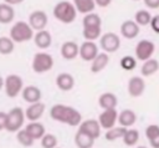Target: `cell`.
<instances>
[{"label":"cell","instance_id":"3957f363","mask_svg":"<svg viewBox=\"0 0 159 148\" xmlns=\"http://www.w3.org/2000/svg\"><path fill=\"white\" fill-rule=\"evenodd\" d=\"M35 31L30 27V25L26 21H16L11 29H10V35L9 37L15 42V44H22L32 40Z\"/></svg>","mask_w":159,"mask_h":148},{"label":"cell","instance_id":"1f68e13d","mask_svg":"<svg viewBox=\"0 0 159 148\" xmlns=\"http://www.w3.org/2000/svg\"><path fill=\"white\" fill-rule=\"evenodd\" d=\"M125 131H127V128H124V127L114 126L113 128H109V129L106 131L104 137H106V139H107L108 142H114V141L122 138V137L124 136Z\"/></svg>","mask_w":159,"mask_h":148},{"label":"cell","instance_id":"e0dca14e","mask_svg":"<svg viewBox=\"0 0 159 148\" xmlns=\"http://www.w3.org/2000/svg\"><path fill=\"white\" fill-rule=\"evenodd\" d=\"M78 51H80V45L75 41H65L60 49L62 58L68 60V61L76 58L78 56Z\"/></svg>","mask_w":159,"mask_h":148},{"label":"cell","instance_id":"7bdbcfd3","mask_svg":"<svg viewBox=\"0 0 159 148\" xmlns=\"http://www.w3.org/2000/svg\"><path fill=\"white\" fill-rule=\"evenodd\" d=\"M4 88V77L0 75V90Z\"/></svg>","mask_w":159,"mask_h":148},{"label":"cell","instance_id":"2e32d148","mask_svg":"<svg viewBox=\"0 0 159 148\" xmlns=\"http://www.w3.org/2000/svg\"><path fill=\"white\" fill-rule=\"evenodd\" d=\"M119 30H120V35L124 39H127V40L135 39L139 35V31H140L139 26L135 24L134 20H125V21H123L120 27H119Z\"/></svg>","mask_w":159,"mask_h":148},{"label":"cell","instance_id":"d590c367","mask_svg":"<svg viewBox=\"0 0 159 148\" xmlns=\"http://www.w3.org/2000/svg\"><path fill=\"white\" fill-rule=\"evenodd\" d=\"M119 66L124 71H133L137 67V58L134 56H132V55L123 56L120 58V61H119Z\"/></svg>","mask_w":159,"mask_h":148},{"label":"cell","instance_id":"5b68a950","mask_svg":"<svg viewBox=\"0 0 159 148\" xmlns=\"http://www.w3.org/2000/svg\"><path fill=\"white\" fill-rule=\"evenodd\" d=\"M31 67H32V71L37 75L46 73L51 71L53 67V57L48 52H45V51L36 52L34 55Z\"/></svg>","mask_w":159,"mask_h":148},{"label":"cell","instance_id":"4316f807","mask_svg":"<svg viewBox=\"0 0 159 148\" xmlns=\"http://www.w3.org/2000/svg\"><path fill=\"white\" fill-rule=\"evenodd\" d=\"M75 144L77 148H92L94 144V139L88 134L83 133L82 131L77 129L75 134Z\"/></svg>","mask_w":159,"mask_h":148},{"label":"cell","instance_id":"60d3db41","mask_svg":"<svg viewBox=\"0 0 159 148\" xmlns=\"http://www.w3.org/2000/svg\"><path fill=\"white\" fill-rule=\"evenodd\" d=\"M111 2H112V0H94V4L99 7H107L111 5Z\"/></svg>","mask_w":159,"mask_h":148},{"label":"cell","instance_id":"8992f818","mask_svg":"<svg viewBox=\"0 0 159 148\" xmlns=\"http://www.w3.org/2000/svg\"><path fill=\"white\" fill-rule=\"evenodd\" d=\"M24 88V80L16 73H10L4 78V91L9 98H16Z\"/></svg>","mask_w":159,"mask_h":148},{"label":"cell","instance_id":"30bf717a","mask_svg":"<svg viewBox=\"0 0 159 148\" xmlns=\"http://www.w3.org/2000/svg\"><path fill=\"white\" fill-rule=\"evenodd\" d=\"M101 128H104L106 131L109 128H113L116 126V123L118 122V112L116 108H111V109H103L98 118H97Z\"/></svg>","mask_w":159,"mask_h":148},{"label":"cell","instance_id":"ee69618b","mask_svg":"<svg viewBox=\"0 0 159 148\" xmlns=\"http://www.w3.org/2000/svg\"><path fill=\"white\" fill-rule=\"evenodd\" d=\"M137 148H147V147H144V146H139V147H137Z\"/></svg>","mask_w":159,"mask_h":148},{"label":"cell","instance_id":"e575fe53","mask_svg":"<svg viewBox=\"0 0 159 148\" xmlns=\"http://www.w3.org/2000/svg\"><path fill=\"white\" fill-rule=\"evenodd\" d=\"M16 141L22 146V147H31L34 144V139L31 138V136L25 131V128H21L20 131L16 132Z\"/></svg>","mask_w":159,"mask_h":148},{"label":"cell","instance_id":"277c9868","mask_svg":"<svg viewBox=\"0 0 159 148\" xmlns=\"http://www.w3.org/2000/svg\"><path fill=\"white\" fill-rule=\"evenodd\" d=\"M25 112L21 107H14L6 113V126L5 129L10 133H16L24 128L25 123Z\"/></svg>","mask_w":159,"mask_h":148},{"label":"cell","instance_id":"d4e9b609","mask_svg":"<svg viewBox=\"0 0 159 148\" xmlns=\"http://www.w3.org/2000/svg\"><path fill=\"white\" fill-rule=\"evenodd\" d=\"M15 19V9L11 5H7L5 2L0 4V24H10Z\"/></svg>","mask_w":159,"mask_h":148},{"label":"cell","instance_id":"d6a6232c","mask_svg":"<svg viewBox=\"0 0 159 148\" xmlns=\"http://www.w3.org/2000/svg\"><path fill=\"white\" fill-rule=\"evenodd\" d=\"M15 50V42L9 36H0V55H10Z\"/></svg>","mask_w":159,"mask_h":148},{"label":"cell","instance_id":"ab89813d","mask_svg":"<svg viewBox=\"0 0 159 148\" xmlns=\"http://www.w3.org/2000/svg\"><path fill=\"white\" fill-rule=\"evenodd\" d=\"M6 126V112L0 111V131L5 129Z\"/></svg>","mask_w":159,"mask_h":148},{"label":"cell","instance_id":"f1b7e54d","mask_svg":"<svg viewBox=\"0 0 159 148\" xmlns=\"http://www.w3.org/2000/svg\"><path fill=\"white\" fill-rule=\"evenodd\" d=\"M82 26L83 27H102V19L96 12L86 14L82 19Z\"/></svg>","mask_w":159,"mask_h":148},{"label":"cell","instance_id":"6da1fadb","mask_svg":"<svg viewBox=\"0 0 159 148\" xmlns=\"http://www.w3.org/2000/svg\"><path fill=\"white\" fill-rule=\"evenodd\" d=\"M50 117L56 122H60L62 124H67L71 127H78L83 121L82 114L78 109L63 103L53 104L50 108Z\"/></svg>","mask_w":159,"mask_h":148},{"label":"cell","instance_id":"b9f144b4","mask_svg":"<svg viewBox=\"0 0 159 148\" xmlns=\"http://www.w3.org/2000/svg\"><path fill=\"white\" fill-rule=\"evenodd\" d=\"M25 0H4L2 2L7 4V5H11V6H15V5H20L21 2H24Z\"/></svg>","mask_w":159,"mask_h":148},{"label":"cell","instance_id":"ac0fdd59","mask_svg":"<svg viewBox=\"0 0 159 148\" xmlns=\"http://www.w3.org/2000/svg\"><path fill=\"white\" fill-rule=\"evenodd\" d=\"M34 44L36 45V47L41 49V50H45V49H48L52 44V36L50 34V31H47L46 29L45 30H40V31H36L34 34Z\"/></svg>","mask_w":159,"mask_h":148},{"label":"cell","instance_id":"bcb514c9","mask_svg":"<svg viewBox=\"0 0 159 148\" xmlns=\"http://www.w3.org/2000/svg\"><path fill=\"white\" fill-rule=\"evenodd\" d=\"M56 148H60V147H56Z\"/></svg>","mask_w":159,"mask_h":148},{"label":"cell","instance_id":"d6986e66","mask_svg":"<svg viewBox=\"0 0 159 148\" xmlns=\"http://www.w3.org/2000/svg\"><path fill=\"white\" fill-rule=\"evenodd\" d=\"M56 86L61 91L68 92L75 87V77L68 72H61L56 77Z\"/></svg>","mask_w":159,"mask_h":148},{"label":"cell","instance_id":"4dcf8cb0","mask_svg":"<svg viewBox=\"0 0 159 148\" xmlns=\"http://www.w3.org/2000/svg\"><path fill=\"white\" fill-rule=\"evenodd\" d=\"M152 14L149 12V10H145V9H142V10H138L134 15V21L135 24L140 27V26H147L150 24V20H152Z\"/></svg>","mask_w":159,"mask_h":148},{"label":"cell","instance_id":"8fae6325","mask_svg":"<svg viewBox=\"0 0 159 148\" xmlns=\"http://www.w3.org/2000/svg\"><path fill=\"white\" fill-rule=\"evenodd\" d=\"M128 95L133 98L140 97L145 91V81L142 76H132L127 85Z\"/></svg>","mask_w":159,"mask_h":148},{"label":"cell","instance_id":"9a60e30c","mask_svg":"<svg viewBox=\"0 0 159 148\" xmlns=\"http://www.w3.org/2000/svg\"><path fill=\"white\" fill-rule=\"evenodd\" d=\"M21 96H22V99L25 102L31 104V103H36V102L41 101L42 92L37 86L29 85V86H24V88L21 91Z\"/></svg>","mask_w":159,"mask_h":148},{"label":"cell","instance_id":"44dd1931","mask_svg":"<svg viewBox=\"0 0 159 148\" xmlns=\"http://www.w3.org/2000/svg\"><path fill=\"white\" fill-rule=\"evenodd\" d=\"M135 122H137V114L134 111L125 108L118 113V123L120 127L130 128L132 126L135 124Z\"/></svg>","mask_w":159,"mask_h":148},{"label":"cell","instance_id":"7402d4cb","mask_svg":"<svg viewBox=\"0 0 159 148\" xmlns=\"http://www.w3.org/2000/svg\"><path fill=\"white\" fill-rule=\"evenodd\" d=\"M25 131L31 136V138L34 141H37V139H41L43 137V134L46 133V129H45V126L40 122V121H36V122H29L25 127Z\"/></svg>","mask_w":159,"mask_h":148},{"label":"cell","instance_id":"cb8c5ba5","mask_svg":"<svg viewBox=\"0 0 159 148\" xmlns=\"http://www.w3.org/2000/svg\"><path fill=\"white\" fill-rule=\"evenodd\" d=\"M159 71V61L157 58H149L147 61L143 62L142 67H140V75L142 77H149L153 76L154 73H157Z\"/></svg>","mask_w":159,"mask_h":148},{"label":"cell","instance_id":"603a6c76","mask_svg":"<svg viewBox=\"0 0 159 148\" xmlns=\"http://www.w3.org/2000/svg\"><path fill=\"white\" fill-rule=\"evenodd\" d=\"M98 104L102 109L116 108L118 104V98L113 92H103L98 97Z\"/></svg>","mask_w":159,"mask_h":148},{"label":"cell","instance_id":"7a4b0ae2","mask_svg":"<svg viewBox=\"0 0 159 148\" xmlns=\"http://www.w3.org/2000/svg\"><path fill=\"white\" fill-rule=\"evenodd\" d=\"M52 14L56 20H58L60 22L66 24V25L72 24L77 17V10H76L75 5L67 0H62V1L57 2L52 10Z\"/></svg>","mask_w":159,"mask_h":148},{"label":"cell","instance_id":"4fadbf2b","mask_svg":"<svg viewBox=\"0 0 159 148\" xmlns=\"http://www.w3.org/2000/svg\"><path fill=\"white\" fill-rule=\"evenodd\" d=\"M78 129L82 131L83 133L88 134L89 137H92L94 141H96L97 138H99V136H101V131H102V128H101L98 121H97V119H93V118L82 121L81 124L78 126Z\"/></svg>","mask_w":159,"mask_h":148},{"label":"cell","instance_id":"5bb4252c","mask_svg":"<svg viewBox=\"0 0 159 148\" xmlns=\"http://www.w3.org/2000/svg\"><path fill=\"white\" fill-rule=\"evenodd\" d=\"M45 109H46V106L43 102H36V103H31L29 104V107L24 111L25 112V118L29 121V122H36L39 121L43 113H45Z\"/></svg>","mask_w":159,"mask_h":148},{"label":"cell","instance_id":"7c38bea8","mask_svg":"<svg viewBox=\"0 0 159 148\" xmlns=\"http://www.w3.org/2000/svg\"><path fill=\"white\" fill-rule=\"evenodd\" d=\"M98 46L94 41H83L80 45V51H78V56L87 62H91L97 55H98Z\"/></svg>","mask_w":159,"mask_h":148},{"label":"cell","instance_id":"ffe728a7","mask_svg":"<svg viewBox=\"0 0 159 148\" xmlns=\"http://www.w3.org/2000/svg\"><path fill=\"white\" fill-rule=\"evenodd\" d=\"M109 63V56L106 52H98V55L91 61V72L99 73L103 71Z\"/></svg>","mask_w":159,"mask_h":148},{"label":"cell","instance_id":"ba28073f","mask_svg":"<svg viewBox=\"0 0 159 148\" xmlns=\"http://www.w3.org/2000/svg\"><path fill=\"white\" fill-rule=\"evenodd\" d=\"M155 52V45L150 40H140L135 45V58L139 61H147L152 58L153 53Z\"/></svg>","mask_w":159,"mask_h":148},{"label":"cell","instance_id":"52a82bcc","mask_svg":"<svg viewBox=\"0 0 159 148\" xmlns=\"http://www.w3.org/2000/svg\"><path fill=\"white\" fill-rule=\"evenodd\" d=\"M99 46L106 53H113L120 47V39L114 32L102 34L99 37Z\"/></svg>","mask_w":159,"mask_h":148},{"label":"cell","instance_id":"836d02e7","mask_svg":"<svg viewBox=\"0 0 159 148\" xmlns=\"http://www.w3.org/2000/svg\"><path fill=\"white\" fill-rule=\"evenodd\" d=\"M102 35V27H83L82 36L84 41H96Z\"/></svg>","mask_w":159,"mask_h":148},{"label":"cell","instance_id":"f35d334b","mask_svg":"<svg viewBox=\"0 0 159 148\" xmlns=\"http://www.w3.org/2000/svg\"><path fill=\"white\" fill-rule=\"evenodd\" d=\"M148 9H159V0H143Z\"/></svg>","mask_w":159,"mask_h":148},{"label":"cell","instance_id":"f6af8a7d","mask_svg":"<svg viewBox=\"0 0 159 148\" xmlns=\"http://www.w3.org/2000/svg\"><path fill=\"white\" fill-rule=\"evenodd\" d=\"M133 1H139V0H133Z\"/></svg>","mask_w":159,"mask_h":148},{"label":"cell","instance_id":"f546056e","mask_svg":"<svg viewBox=\"0 0 159 148\" xmlns=\"http://www.w3.org/2000/svg\"><path fill=\"white\" fill-rule=\"evenodd\" d=\"M122 141L128 147L135 146L138 143V141H139V131L135 129V128H127L124 136L122 137Z\"/></svg>","mask_w":159,"mask_h":148},{"label":"cell","instance_id":"484cf974","mask_svg":"<svg viewBox=\"0 0 159 148\" xmlns=\"http://www.w3.org/2000/svg\"><path fill=\"white\" fill-rule=\"evenodd\" d=\"M145 137L152 148H159V126L149 124L145 128Z\"/></svg>","mask_w":159,"mask_h":148},{"label":"cell","instance_id":"74e56055","mask_svg":"<svg viewBox=\"0 0 159 148\" xmlns=\"http://www.w3.org/2000/svg\"><path fill=\"white\" fill-rule=\"evenodd\" d=\"M150 27H152V30L155 32V34H158L159 35V15H154V16H152V20H150Z\"/></svg>","mask_w":159,"mask_h":148},{"label":"cell","instance_id":"83f0119b","mask_svg":"<svg viewBox=\"0 0 159 148\" xmlns=\"http://www.w3.org/2000/svg\"><path fill=\"white\" fill-rule=\"evenodd\" d=\"M72 4L75 5L77 12H81L83 15L93 12V10L96 9L94 0H73Z\"/></svg>","mask_w":159,"mask_h":148},{"label":"cell","instance_id":"9c48e42d","mask_svg":"<svg viewBox=\"0 0 159 148\" xmlns=\"http://www.w3.org/2000/svg\"><path fill=\"white\" fill-rule=\"evenodd\" d=\"M47 22H48V17H47V14L43 10H34L29 15L27 24L30 25V27L35 32L36 31H40V30H45Z\"/></svg>","mask_w":159,"mask_h":148},{"label":"cell","instance_id":"8d00e7d4","mask_svg":"<svg viewBox=\"0 0 159 148\" xmlns=\"http://www.w3.org/2000/svg\"><path fill=\"white\" fill-rule=\"evenodd\" d=\"M42 148H56L57 147V137L52 133H45L43 137L40 139Z\"/></svg>","mask_w":159,"mask_h":148}]
</instances>
